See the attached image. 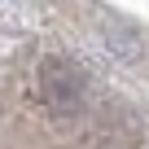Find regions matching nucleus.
Listing matches in <instances>:
<instances>
[{"label":"nucleus","mask_w":149,"mask_h":149,"mask_svg":"<svg viewBox=\"0 0 149 149\" xmlns=\"http://www.w3.org/2000/svg\"><path fill=\"white\" fill-rule=\"evenodd\" d=\"M40 92H44V101H48L53 110H79L88 84H84L79 66H70L66 57H48V61L40 66Z\"/></svg>","instance_id":"f257e3e1"}]
</instances>
